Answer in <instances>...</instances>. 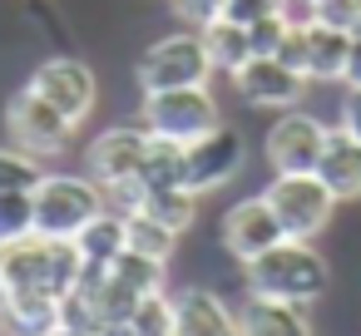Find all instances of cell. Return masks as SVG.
Here are the masks:
<instances>
[{"instance_id":"1","label":"cell","mask_w":361,"mask_h":336,"mask_svg":"<svg viewBox=\"0 0 361 336\" xmlns=\"http://www.w3.org/2000/svg\"><path fill=\"white\" fill-rule=\"evenodd\" d=\"M243 282L247 292L257 297H272V301H292V306H312L326 297L331 287V262L302 242V237H282L277 247H267L262 257L243 262Z\"/></svg>"},{"instance_id":"2","label":"cell","mask_w":361,"mask_h":336,"mask_svg":"<svg viewBox=\"0 0 361 336\" xmlns=\"http://www.w3.org/2000/svg\"><path fill=\"white\" fill-rule=\"evenodd\" d=\"M85 262L75 252L70 237H25L0 247V297H20V292H50V297H70L80 282Z\"/></svg>"},{"instance_id":"3","label":"cell","mask_w":361,"mask_h":336,"mask_svg":"<svg viewBox=\"0 0 361 336\" xmlns=\"http://www.w3.org/2000/svg\"><path fill=\"white\" fill-rule=\"evenodd\" d=\"M144 158H149V129L144 124H114L85 149V173L109 193V208L129 213L139 198Z\"/></svg>"},{"instance_id":"4","label":"cell","mask_w":361,"mask_h":336,"mask_svg":"<svg viewBox=\"0 0 361 336\" xmlns=\"http://www.w3.org/2000/svg\"><path fill=\"white\" fill-rule=\"evenodd\" d=\"M30 193H35V232L40 237H70L75 242V232L109 208V193L90 173H50L45 168V178Z\"/></svg>"},{"instance_id":"5","label":"cell","mask_w":361,"mask_h":336,"mask_svg":"<svg viewBox=\"0 0 361 336\" xmlns=\"http://www.w3.org/2000/svg\"><path fill=\"white\" fill-rule=\"evenodd\" d=\"M218 70L203 50V35L198 30H173L164 40H154L144 55H139V89L144 94H159V89H193V85H208Z\"/></svg>"},{"instance_id":"6","label":"cell","mask_w":361,"mask_h":336,"mask_svg":"<svg viewBox=\"0 0 361 336\" xmlns=\"http://www.w3.org/2000/svg\"><path fill=\"white\" fill-rule=\"evenodd\" d=\"M262 198L272 203L282 232H287V237H302V242L322 237V232L331 228L336 208H341L336 193H331L317 173H272V183L262 188Z\"/></svg>"},{"instance_id":"7","label":"cell","mask_w":361,"mask_h":336,"mask_svg":"<svg viewBox=\"0 0 361 336\" xmlns=\"http://www.w3.org/2000/svg\"><path fill=\"white\" fill-rule=\"evenodd\" d=\"M139 124L159 139H173V144H193L203 134H213L223 119H218V99L208 85H193V89H159V94H144L139 104Z\"/></svg>"},{"instance_id":"8","label":"cell","mask_w":361,"mask_h":336,"mask_svg":"<svg viewBox=\"0 0 361 336\" xmlns=\"http://www.w3.org/2000/svg\"><path fill=\"white\" fill-rule=\"evenodd\" d=\"M6 134H11V144L16 149H25V154H35V158H60L65 149H70V139H75V124L45 99V94H35L30 85L6 104Z\"/></svg>"},{"instance_id":"9","label":"cell","mask_w":361,"mask_h":336,"mask_svg":"<svg viewBox=\"0 0 361 336\" xmlns=\"http://www.w3.org/2000/svg\"><path fill=\"white\" fill-rule=\"evenodd\" d=\"M30 89L45 94L75 129L90 119V109H94V99H99V80H94V70H90L80 55H50V60H40V65L30 70Z\"/></svg>"},{"instance_id":"10","label":"cell","mask_w":361,"mask_h":336,"mask_svg":"<svg viewBox=\"0 0 361 336\" xmlns=\"http://www.w3.org/2000/svg\"><path fill=\"white\" fill-rule=\"evenodd\" d=\"M243 163H247L243 134L228 129V124H218L213 134H203V139H193L183 149V188H193L198 198L203 193H218V188H228L243 173Z\"/></svg>"},{"instance_id":"11","label":"cell","mask_w":361,"mask_h":336,"mask_svg":"<svg viewBox=\"0 0 361 336\" xmlns=\"http://www.w3.org/2000/svg\"><path fill=\"white\" fill-rule=\"evenodd\" d=\"M322 144H326V124L307 109H282L262 139V154L272 163V173H317V158H322Z\"/></svg>"},{"instance_id":"12","label":"cell","mask_w":361,"mask_h":336,"mask_svg":"<svg viewBox=\"0 0 361 336\" xmlns=\"http://www.w3.org/2000/svg\"><path fill=\"white\" fill-rule=\"evenodd\" d=\"M233 89L247 109H297L302 94H307V75H297L277 55H252L233 75Z\"/></svg>"},{"instance_id":"13","label":"cell","mask_w":361,"mask_h":336,"mask_svg":"<svg viewBox=\"0 0 361 336\" xmlns=\"http://www.w3.org/2000/svg\"><path fill=\"white\" fill-rule=\"evenodd\" d=\"M218 237H223L228 257H238V262H252V257H262L267 247H277L287 232H282V223H277L272 203H267L262 193H252V198H238V203L223 213V228H218Z\"/></svg>"},{"instance_id":"14","label":"cell","mask_w":361,"mask_h":336,"mask_svg":"<svg viewBox=\"0 0 361 336\" xmlns=\"http://www.w3.org/2000/svg\"><path fill=\"white\" fill-rule=\"evenodd\" d=\"M173 336H243L238 311L208 292V287H183L173 292Z\"/></svg>"},{"instance_id":"15","label":"cell","mask_w":361,"mask_h":336,"mask_svg":"<svg viewBox=\"0 0 361 336\" xmlns=\"http://www.w3.org/2000/svg\"><path fill=\"white\" fill-rule=\"evenodd\" d=\"M317 178L336 193V203H356L361 198V144L341 124L326 129V144H322V158H317Z\"/></svg>"},{"instance_id":"16","label":"cell","mask_w":361,"mask_h":336,"mask_svg":"<svg viewBox=\"0 0 361 336\" xmlns=\"http://www.w3.org/2000/svg\"><path fill=\"white\" fill-rule=\"evenodd\" d=\"M238 331L243 336H312V321H307V306L247 292L238 306Z\"/></svg>"},{"instance_id":"17","label":"cell","mask_w":361,"mask_h":336,"mask_svg":"<svg viewBox=\"0 0 361 336\" xmlns=\"http://www.w3.org/2000/svg\"><path fill=\"white\" fill-rule=\"evenodd\" d=\"M346 50H351V30L326 25V20H307V85H341L346 70Z\"/></svg>"},{"instance_id":"18","label":"cell","mask_w":361,"mask_h":336,"mask_svg":"<svg viewBox=\"0 0 361 336\" xmlns=\"http://www.w3.org/2000/svg\"><path fill=\"white\" fill-rule=\"evenodd\" d=\"M129 213H144V218H154V223H164L169 232L183 237V232L198 223V193L183 188V183H169V188H139V198H134Z\"/></svg>"},{"instance_id":"19","label":"cell","mask_w":361,"mask_h":336,"mask_svg":"<svg viewBox=\"0 0 361 336\" xmlns=\"http://www.w3.org/2000/svg\"><path fill=\"white\" fill-rule=\"evenodd\" d=\"M0 316H6L11 336H55L60 331V297H50V292L0 297Z\"/></svg>"},{"instance_id":"20","label":"cell","mask_w":361,"mask_h":336,"mask_svg":"<svg viewBox=\"0 0 361 336\" xmlns=\"http://www.w3.org/2000/svg\"><path fill=\"white\" fill-rule=\"evenodd\" d=\"M124 247H129V232H124V213L119 208H104L99 218H90L75 232V252H80L85 267H109Z\"/></svg>"},{"instance_id":"21","label":"cell","mask_w":361,"mask_h":336,"mask_svg":"<svg viewBox=\"0 0 361 336\" xmlns=\"http://www.w3.org/2000/svg\"><path fill=\"white\" fill-rule=\"evenodd\" d=\"M203 35V50H208V60H213V70L218 75H238L247 60H252V40H247V25H238V20H213V25H203L198 30Z\"/></svg>"},{"instance_id":"22","label":"cell","mask_w":361,"mask_h":336,"mask_svg":"<svg viewBox=\"0 0 361 336\" xmlns=\"http://www.w3.org/2000/svg\"><path fill=\"white\" fill-rule=\"evenodd\" d=\"M169 183H183V144L149 134V158H144L139 188H169Z\"/></svg>"},{"instance_id":"23","label":"cell","mask_w":361,"mask_h":336,"mask_svg":"<svg viewBox=\"0 0 361 336\" xmlns=\"http://www.w3.org/2000/svg\"><path fill=\"white\" fill-rule=\"evenodd\" d=\"M124 232H129V252H144L154 262H169L178 247V232H169L164 223H154L144 213H124Z\"/></svg>"},{"instance_id":"24","label":"cell","mask_w":361,"mask_h":336,"mask_svg":"<svg viewBox=\"0 0 361 336\" xmlns=\"http://www.w3.org/2000/svg\"><path fill=\"white\" fill-rule=\"evenodd\" d=\"M109 272L129 287V292H139V297H154V292H164V272H169V262H154V257H144V252H119L114 262H109Z\"/></svg>"},{"instance_id":"25","label":"cell","mask_w":361,"mask_h":336,"mask_svg":"<svg viewBox=\"0 0 361 336\" xmlns=\"http://www.w3.org/2000/svg\"><path fill=\"white\" fill-rule=\"evenodd\" d=\"M40 178H45V158L16 144H0V193H30Z\"/></svg>"},{"instance_id":"26","label":"cell","mask_w":361,"mask_h":336,"mask_svg":"<svg viewBox=\"0 0 361 336\" xmlns=\"http://www.w3.org/2000/svg\"><path fill=\"white\" fill-rule=\"evenodd\" d=\"M35 237V193H0V247Z\"/></svg>"},{"instance_id":"27","label":"cell","mask_w":361,"mask_h":336,"mask_svg":"<svg viewBox=\"0 0 361 336\" xmlns=\"http://www.w3.org/2000/svg\"><path fill=\"white\" fill-rule=\"evenodd\" d=\"M129 336H173V297L169 292H154L144 297L134 311H129Z\"/></svg>"},{"instance_id":"28","label":"cell","mask_w":361,"mask_h":336,"mask_svg":"<svg viewBox=\"0 0 361 336\" xmlns=\"http://www.w3.org/2000/svg\"><path fill=\"white\" fill-rule=\"evenodd\" d=\"M287 25H292V15H267V20H252V25H247L252 55H277V50H282V40H287Z\"/></svg>"},{"instance_id":"29","label":"cell","mask_w":361,"mask_h":336,"mask_svg":"<svg viewBox=\"0 0 361 336\" xmlns=\"http://www.w3.org/2000/svg\"><path fill=\"white\" fill-rule=\"evenodd\" d=\"M169 6H173V15H178L183 30H203V25L223 20V6H228V0H169Z\"/></svg>"},{"instance_id":"30","label":"cell","mask_w":361,"mask_h":336,"mask_svg":"<svg viewBox=\"0 0 361 336\" xmlns=\"http://www.w3.org/2000/svg\"><path fill=\"white\" fill-rule=\"evenodd\" d=\"M223 15L238 20V25H252V20H267V15H287V0H228Z\"/></svg>"},{"instance_id":"31","label":"cell","mask_w":361,"mask_h":336,"mask_svg":"<svg viewBox=\"0 0 361 336\" xmlns=\"http://www.w3.org/2000/svg\"><path fill=\"white\" fill-rule=\"evenodd\" d=\"M351 6V0H287V15L292 20H326L336 25V15Z\"/></svg>"},{"instance_id":"32","label":"cell","mask_w":361,"mask_h":336,"mask_svg":"<svg viewBox=\"0 0 361 336\" xmlns=\"http://www.w3.org/2000/svg\"><path fill=\"white\" fill-rule=\"evenodd\" d=\"M341 129L361 144V89H346V99H341Z\"/></svg>"},{"instance_id":"33","label":"cell","mask_w":361,"mask_h":336,"mask_svg":"<svg viewBox=\"0 0 361 336\" xmlns=\"http://www.w3.org/2000/svg\"><path fill=\"white\" fill-rule=\"evenodd\" d=\"M341 85H346V89H361V35H351V50H346V70H341Z\"/></svg>"},{"instance_id":"34","label":"cell","mask_w":361,"mask_h":336,"mask_svg":"<svg viewBox=\"0 0 361 336\" xmlns=\"http://www.w3.org/2000/svg\"><path fill=\"white\" fill-rule=\"evenodd\" d=\"M55 336H104V331L99 326H60Z\"/></svg>"},{"instance_id":"35","label":"cell","mask_w":361,"mask_h":336,"mask_svg":"<svg viewBox=\"0 0 361 336\" xmlns=\"http://www.w3.org/2000/svg\"><path fill=\"white\" fill-rule=\"evenodd\" d=\"M0 336H11V331H6V316H0Z\"/></svg>"}]
</instances>
